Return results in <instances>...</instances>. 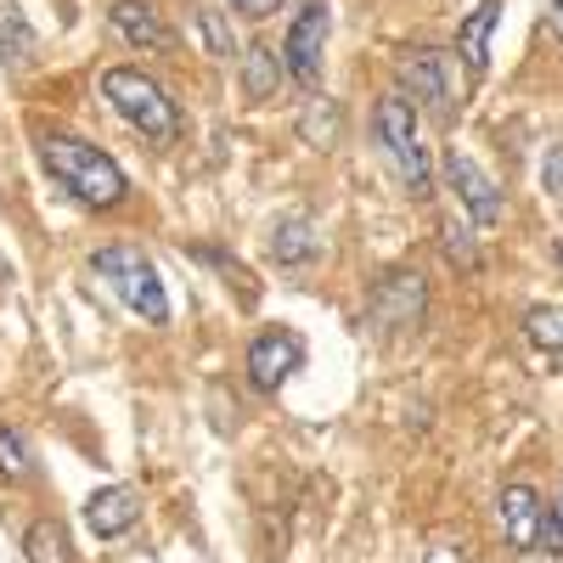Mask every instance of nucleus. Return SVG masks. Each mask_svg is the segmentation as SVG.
Returning <instances> with one entry per match:
<instances>
[{"mask_svg":"<svg viewBox=\"0 0 563 563\" xmlns=\"http://www.w3.org/2000/svg\"><path fill=\"white\" fill-rule=\"evenodd\" d=\"M40 164L45 175H52L63 192L85 209H119L130 198V180L124 169L97 147V141H85V135H68V130H40Z\"/></svg>","mask_w":563,"mask_h":563,"instance_id":"f257e3e1","label":"nucleus"},{"mask_svg":"<svg viewBox=\"0 0 563 563\" xmlns=\"http://www.w3.org/2000/svg\"><path fill=\"white\" fill-rule=\"evenodd\" d=\"M372 135H378V147L395 169V180L406 186L411 198H434V153H429V141H422L417 130V108L400 97H384L378 113H372Z\"/></svg>","mask_w":563,"mask_h":563,"instance_id":"f03ea898","label":"nucleus"},{"mask_svg":"<svg viewBox=\"0 0 563 563\" xmlns=\"http://www.w3.org/2000/svg\"><path fill=\"white\" fill-rule=\"evenodd\" d=\"M102 97L113 102V113L135 135H147L153 147H169V141L180 135V113H175L169 90L153 74H141V68H108L102 74Z\"/></svg>","mask_w":563,"mask_h":563,"instance_id":"7ed1b4c3","label":"nucleus"},{"mask_svg":"<svg viewBox=\"0 0 563 563\" xmlns=\"http://www.w3.org/2000/svg\"><path fill=\"white\" fill-rule=\"evenodd\" d=\"M90 271H97L108 288L141 316V321H153V327H164L169 321V294H164V282H158V271H153V260L141 254L135 243H113V249H97L90 254Z\"/></svg>","mask_w":563,"mask_h":563,"instance_id":"20e7f679","label":"nucleus"},{"mask_svg":"<svg viewBox=\"0 0 563 563\" xmlns=\"http://www.w3.org/2000/svg\"><path fill=\"white\" fill-rule=\"evenodd\" d=\"M327 34H333V7H327V0H305L299 18L288 23V40H282V68L294 74V85H305V90L321 85Z\"/></svg>","mask_w":563,"mask_h":563,"instance_id":"39448f33","label":"nucleus"},{"mask_svg":"<svg viewBox=\"0 0 563 563\" xmlns=\"http://www.w3.org/2000/svg\"><path fill=\"white\" fill-rule=\"evenodd\" d=\"M451 63H456V57L434 52V45H417V52H406V57H400V97H406V102L417 97L422 108H434L440 119H451V108H456Z\"/></svg>","mask_w":563,"mask_h":563,"instance_id":"423d86ee","label":"nucleus"},{"mask_svg":"<svg viewBox=\"0 0 563 563\" xmlns=\"http://www.w3.org/2000/svg\"><path fill=\"white\" fill-rule=\"evenodd\" d=\"M445 186H451V192H456V203L467 209V220H474V225H496L501 220V186L474 164V158H467L462 147H451L445 153Z\"/></svg>","mask_w":563,"mask_h":563,"instance_id":"0eeeda50","label":"nucleus"},{"mask_svg":"<svg viewBox=\"0 0 563 563\" xmlns=\"http://www.w3.org/2000/svg\"><path fill=\"white\" fill-rule=\"evenodd\" d=\"M299 361H305V339L299 333H260L254 344H249V384L260 389V395H271V389H282L299 372Z\"/></svg>","mask_w":563,"mask_h":563,"instance_id":"6e6552de","label":"nucleus"},{"mask_svg":"<svg viewBox=\"0 0 563 563\" xmlns=\"http://www.w3.org/2000/svg\"><path fill=\"white\" fill-rule=\"evenodd\" d=\"M108 23L124 45H135V52H169L175 34L164 23V12L153 7V0H113L108 7Z\"/></svg>","mask_w":563,"mask_h":563,"instance_id":"1a4fd4ad","label":"nucleus"},{"mask_svg":"<svg viewBox=\"0 0 563 563\" xmlns=\"http://www.w3.org/2000/svg\"><path fill=\"white\" fill-rule=\"evenodd\" d=\"M496 507H501V530H507V541L519 547V552H536V547L547 541V501H541L530 485H507Z\"/></svg>","mask_w":563,"mask_h":563,"instance_id":"9d476101","label":"nucleus"},{"mask_svg":"<svg viewBox=\"0 0 563 563\" xmlns=\"http://www.w3.org/2000/svg\"><path fill=\"white\" fill-rule=\"evenodd\" d=\"M85 525H90V536H102V541L130 536V530L141 525V490H130V485H102L97 496L85 501Z\"/></svg>","mask_w":563,"mask_h":563,"instance_id":"9b49d317","label":"nucleus"},{"mask_svg":"<svg viewBox=\"0 0 563 563\" xmlns=\"http://www.w3.org/2000/svg\"><path fill=\"white\" fill-rule=\"evenodd\" d=\"M496 18H501V0H479V7L462 18V29H456V57H462V68L474 74V79L490 68V34H496Z\"/></svg>","mask_w":563,"mask_h":563,"instance_id":"f8f14e48","label":"nucleus"},{"mask_svg":"<svg viewBox=\"0 0 563 563\" xmlns=\"http://www.w3.org/2000/svg\"><path fill=\"white\" fill-rule=\"evenodd\" d=\"M23 563H74L68 530L57 519H34L29 536H23Z\"/></svg>","mask_w":563,"mask_h":563,"instance_id":"ddd939ff","label":"nucleus"},{"mask_svg":"<svg viewBox=\"0 0 563 563\" xmlns=\"http://www.w3.org/2000/svg\"><path fill=\"white\" fill-rule=\"evenodd\" d=\"M271 254H276L282 265H305V260H316V254H321L316 225H310V220H282V225H276V238H271Z\"/></svg>","mask_w":563,"mask_h":563,"instance_id":"4468645a","label":"nucleus"},{"mask_svg":"<svg viewBox=\"0 0 563 563\" xmlns=\"http://www.w3.org/2000/svg\"><path fill=\"white\" fill-rule=\"evenodd\" d=\"M276 85H282V57L271 52V45H249V57H243V90H249L254 102H265Z\"/></svg>","mask_w":563,"mask_h":563,"instance_id":"2eb2a0df","label":"nucleus"},{"mask_svg":"<svg viewBox=\"0 0 563 563\" xmlns=\"http://www.w3.org/2000/svg\"><path fill=\"white\" fill-rule=\"evenodd\" d=\"M0 479L7 485H29L34 479V445L18 429H0Z\"/></svg>","mask_w":563,"mask_h":563,"instance_id":"dca6fc26","label":"nucleus"},{"mask_svg":"<svg viewBox=\"0 0 563 563\" xmlns=\"http://www.w3.org/2000/svg\"><path fill=\"white\" fill-rule=\"evenodd\" d=\"M525 333H530L552 361H563V316H558V310H530V316H525Z\"/></svg>","mask_w":563,"mask_h":563,"instance_id":"f3484780","label":"nucleus"},{"mask_svg":"<svg viewBox=\"0 0 563 563\" xmlns=\"http://www.w3.org/2000/svg\"><path fill=\"white\" fill-rule=\"evenodd\" d=\"M192 29H198V40L209 45V57H220V63H225V57H238V45H231V29H225L220 12H198Z\"/></svg>","mask_w":563,"mask_h":563,"instance_id":"a211bd4d","label":"nucleus"},{"mask_svg":"<svg viewBox=\"0 0 563 563\" xmlns=\"http://www.w3.org/2000/svg\"><path fill=\"white\" fill-rule=\"evenodd\" d=\"M305 135L327 147V141L339 135V108H333V102H316V108H310V119H305Z\"/></svg>","mask_w":563,"mask_h":563,"instance_id":"6ab92c4d","label":"nucleus"},{"mask_svg":"<svg viewBox=\"0 0 563 563\" xmlns=\"http://www.w3.org/2000/svg\"><path fill=\"white\" fill-rule=\"evenodd\" d=\"M541 186H547V198H558V203H563V141H552V147H547Z\"/></svg>","mask_w":563,"mask_h":563,"instance_id":"aec40b11","label":"nucleus"},{"mask_svg":"<svg viewBox=\"0 0 563 563\" xmlns=\"http://www.w3.org/2000/svg\"><path fill=\"white\" fill-rule=\"evenodd\" d=\"M445 254H451L456 265H474V260H479L474 243H467V225H445Z\"/></svg>","mask_w":563,"mask_h":563,"instance_id":"412c9836","label":"nucleus"},{"mask_svg":"<svg viewBox=\"0 0 563 563\" xmlns=\"http://www.w3.org/2000/svg\"><path fill=\"white\" fill-rule=\"evenodd\" d=\"M225 7L238 12V18H249V23H265V18L282 7V0H225Z\"/></svg>","mask_w":563,"mask_h":563,"instance_id":"4be33fe9","label":"nucleus"},{"mask_svg":"<svg viewBox=\"0 0 563 563\" xmlns=\"http://www.w3.org/2000/svg\"><path fill=\"white\" fill-rule=\"evenodd\" d=\"M547 23H552V34L563 40V0H552V7H547Z\"/></svg>","mask_w":563,"mask_h":563,"instance_id":"5701e85b","label":"nucleus"},{"mask_svg":"<svg viewBox=\"0 0 563 563\" xmlns=\"http://www.w3.org/2000/svg\"><path fill=\"white\" fill-rule=\"evenodd\" d=\"M552 512H558V525H563V490H558V507H552Z\"/></svg>","mask_w":563,"mask_h":563,"instance_id":"b1692460","label":"nucleus"},{"mask_svg":"<svg viewBox=\"0 0 563 563\" xmlns=\"http://www.w3.org/2000/svg\"><path fill=\"white\" fill-rule=\"evenodd\" d=\"M558 265H563V243H558Z\"/></svg>","mask_w":563,"mask_h":563,"instance_id":"393cba45","label":"nucleus"}]
</instances>
